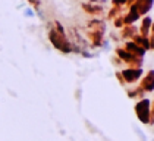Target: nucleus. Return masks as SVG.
I'll list each match as a JSON object with an SVG mask.
<instances>
[{
	"instance_id": "9b49d317",
	"label": "nucleus",
	"mask_w": 154,
	"mask_h": 141,
	"mask_svg": "<svg viewBox=\"0 0 154 141\" xmlns=\"http://www.w3.org/2000/svg\"><path fill=\"white\" fill-rule=\"evenodd\" d=\"M82 9L87 12V13H90V15H100V13L103 12V8H101V6H97V5H93V3H84Z\"/></svg>"
},
{
	"instance_id": "20e7f679",
	"label": "nucleus",
	"mask_w": 154,
	"mask_h": 141,
	"mask_svg": "<svg viewBox=\"0 0 154 141\" xmlns=\"http://www.w3.org/2000/svg\"><path fill=\"white\" fill-rule=\"evenodd\" d=\"M138 88L141 90L142 93H144V91H145V93L154 91V70H148V72H147V75L142 78V81Z\"/></svg>"
},
{
	"instance_id": "6e6552de",
	"label": "nucleus",
	"mask_w": 154,
	"mask_h": 141,
	"mask_svg": "<svg viewBox=\"0 0 154 141\" xmlns=\"http://www.w3.org/2000/svg\"><path fill=\"white\" fill-rule=\"evenodd\" d=\"M151 24H153V19L150 16H144L141 21V27L138 28V34L142 37H148L151 31Z\"/></svg>"
},
{
	"instance_id": "f03ea898",
	"label": "nucleus",
	"mask_w": 154,
	"mask_h": 141,
	"mask_svg": "<svg viewBox=\"0 0 154 141\" xmlns=\"http://www.w3.org/2000/svg\"><path fill=\"white\" fill-rule=\"evenodd\" d=\"M135 113L142 124H150V118H151V105L150 100L142 99L135 105Z\"/></svg>"
},
{
	"instance_id": "f8f14e48",
	"label": "nucleus",
	"mask_w": 154,
	"mask_h": 141,
	"mask_svg": "<svg viewBox=\"0 0 154 141\" xmlns=\"http://www.w3.org/2000/svg\"><path fill=\"white\" fill-rule=\"evenodd\" d=\"M120 12H122V8L120 6H113V9L112 11H109V19H115L116 16H119L120 15Z\"/></svg>"
},
{
	"instance_id": "7ed1b4c3",
	"label": "nucleus",
	"mask_w": 154,
	"mask_h": 141,
	"mask_svg": "<svg viewBox=\"0 0 154 141\" xmlns=\"http://www.w3.org/2000/svg\"><path fill=\"white\" fill-rule=\"evenodd\" d=\"M123 82H129V84H134L137 82L142 75V69L141 68H126L123 69L122 72H119Z\"/></svg>"
},
{
	"instance_id": "f257e3e1",
	"label": "nucleus",
	"mask_w": 154,
	"mask_h": 141,
	"mask_svg": "<svg viewBox=\"0 0 154 141\" xmlns=\"http://www.w3.org/2000/svg\"><path fill=\"white\" fill-rule=\"evenodd\" d=\"M48 38H50L51 44L56 47L57 50L63 52V53H71L72 50H73L71 41L66 38V34H60L56 30H51V31L48 33Z\"/></svg>"
},
{
	"instance_id": "4468645a",
	"label": "nucleus",
	"mask_w": 154,
	"mask_h": 141,
	"mask_svg": "<svg viewBox=\"0 0 154 141\" xmlns=\"http://www.w3.org/2000/svg\"><path fill=\"white\" fill-rule=\"evenodd\" d=\"M126 2H128V0H112L113 6H120V8H122V6H125V5H126Z\"/></svg>"
},
{
	"instance_id": "9d476101",
	"label": "nucleus",
	"mask_w": 154,
	"mask_h": 141,
	"mask_svg": "<svg viewBox=\"0 0 154 141\" xmlns=\"http://www.w3.org/2000/svg\"><path fill=\"white\" fill-rule=\"evenodd\" d=\"M132 43H135L137 46H140L141 49H144L145 52L150 50V43H148V37H142L140 34H135L132 37Z\"/></svg>"
},
{
	"instance_id": "2eb2a0df",
	"label": "nucleus",
	"mask_w": 154,
	"mask_h": 141,
	"mask_svg": "<svg viewBox=\"0 0 154 141\" xmlns=\"http://www.w3.org/2000/svg\"><path fill=\"white\" fill-rule=\"evenodd\" d=\"M154 122V102H153V106H151V118H150V124Z\"/></svg>"
},
{
	"instance_id": "39448f33",
	"label": "nucleus",
	"mask_w": 154,
	"mask_h": 141,
	"mask_svg": "<svg viewBox=\"0 0 154 141\" xmlns=\"http://www.w3.org/2000/svg\"><path fill=\"white\" fill-rule=\"evenodd\" d=\"M153 5H154V0H135V2H134V6L137 8L140 16H142V15L145 16V13H148V12L151 11Z\"/></svg>"
},
{
	"instance_id": "0eeeda50",
	"label": "nucleus",
	"mask_w": 154,
	"mask_h": 141,
	"mask_svg": "<svg viewBox=\"0 0 154 141\" xmlns=\"http://www.w3.org/2000/svg\"><path fill=\"white\" fill-rule=\"evenodd\" d=\"M125 50L131 53L132 56H135V58H144V55H145V50L141 49L140 46H137L135 43H132V41H128L126 44H125Z\"/></svg>"
},
{
	"instance_id": "1a4fd4ad",
	"label": "nucleus",
	"mask_w": 154,
	"mask_h": 141,
	"mask_svg": "<svg viewBox=\"0 0 154 141\" xmlns=\"http://www.w3.org/2000/svg\"><path fill=\"white\" fill-rule=\"evenodd\" d=\"M120 37L122 38H132L135 34H138V28L135 25H123L120 28Z\"/></svg>"
},
{
	"instance_id": "423d86ee",
	"label": "nucleus",
	"mask_w": 154,
	"mask_h": 141,
	"mask_svg": "<svg viewBox=\"0 0 154 141\" xmlns=\"http://www.w3.org/2000/svg\"><path fill=\"white\" fill-rule=\"evenodd\" d=\"M140 18H141V16H140V13L137 11V8L132 5L131 8H128V13L123 15V24H125V25H134Z\"/></svg>"
},
{
	"instance_id": "ddd939ff",
	"label": "nucleus",
	"mask_w": 154,
	"mask_h": 141,
	"mask_svg": "<svg viewBox=\"0 0 154 141\" xmlns=\"http://www.w3.org/2000/svg\"><path fill=\"white\" fill-rule=\"evenodd\" d=\"M123 25H125V24H123V16H122V15L116 16V18H115V27H116V28H122Z\"/></svg>"
}]
</instances>
